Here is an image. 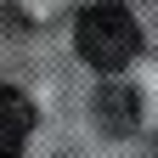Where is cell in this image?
I'll return each mask as SVG.
<instances>
[{"label": "cell", "mask_w": 158, "mask_h": 158, "mask_svg": "<svg viewBox=\"0 0 158 158\" xmlns=\"http://www.w3.org/2000/svg\"><path fill=\"white\" fill-rule=\"evenodd\" d=\"M73 51L85 56L96 73H118L135 62V51H141V23L130 17V6H118V0H102V6H85L73 23Z\"/></svg>", "instance_id": "cell-1"}, {"label": "cell", "mask_w": 158, "mask_h": 158, "mask_svg": "<svg viewBox=\"0 0 158 158\" xmlns=\"http://www.w3.org/2000/svg\"><path fill=\"white\" fill-rule=\"evenodd\" d=\"M28 130H34V102H28L23 90L0 85V158L23 147V141H28Z\"/></svg>", "instance_id": "cell-2"}, {"label": "cell", "mask_w": 158, "mask_h": 158, "mask_svg": "<svg viewBox=\"0 0 158 158\" xmlns=\"http://www.w3.org/2000/svg\"><path fill=\"white\" fill-rule=\"evenodd\" d=\"M135 113H141V96H135L130 85H102L96 90V118H102L113 135L135 130Z\"/></svg>", "instance_id": "cell-3"}]
</instances>
